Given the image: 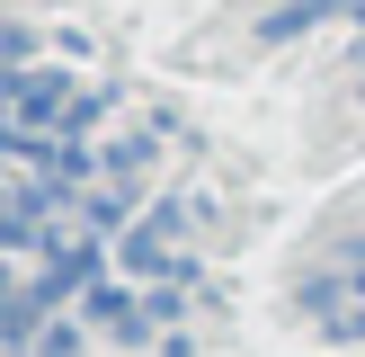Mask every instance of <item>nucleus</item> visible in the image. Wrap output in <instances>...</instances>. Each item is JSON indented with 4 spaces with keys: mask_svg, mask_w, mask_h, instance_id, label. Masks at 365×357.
<instances>
[{
    "mask_svg": "<svg viewBox=\"0 0 365 357\" xmlns=\"http://www.w3.org/2000/svg\"><path fill=\"white\" fill-rule=\"evenodd\" d=\"M36 206H45V188H36V196H9V188H0V250H9V241H36Z\"/></svg>",
    "mask_w": 365,
    "mask_h": 357,
    "instance_id": "7ed1b4c3",
    "label": "nucleus"
},
{
    "mask_svg": "<svg viewBox=\"0 0 365 357\" xmlns=\"http://www.w3.org/2000/svg\"><path fill=\"white\" fill-rule=\"evenodd\" d=\"M348 18H365V0H348Z\"/></svg>",
    "mask_w": 365,
    "mask_h": 357,
    "instance_id": "39448f33",
    "label": "nucleus"
},
{
    "mask_svg": "<svg viewBox=\"0 0 365 357\" xmlns=\"http://www.w3.org/2000/svg\"><path fill=\"white\" fill-rule=\"evenodd\" d=\"M312 18H321V0H303V9H277V18H267V45H277V36H303Z\"/></svg>",
    "mask_w": 365,
    "mask_h": 357,
    "instance_id": "20e7f679",
    "label": "nucleus"
},
{
    "mask_svg": "<svg viewBox=\"0 0 365 357\" xmlns=\"http://www.w3.org/2000/svg\"><path fill=\"white\" fill-rule=\"evenodd\" d=\"M98 107L107 99H81L63 71H9V116L36 125V134H71V125H89Z\"/></svg>",
    "mask_w": 365,
    "mask_h": 357,
    "instance_id": "f257e3e1",
    "label": "nucleus"
},
{
    "mask_svg": "<svg viewBox=\"0 0 365 357\" xmlns=\"http://www.w3.org/2000/svg\"><path fill=\"white\" fill-rule=\"evenodd\" d=\"M170 241H178V206H152V223L125 241V259H143V268H160L170 259Z\"/></svg>",
    "mask_w": 365,
    "mask_h": 357,
    "instance_id": "f03ea898",
    "label": "nucleus"
}]
</instances>
